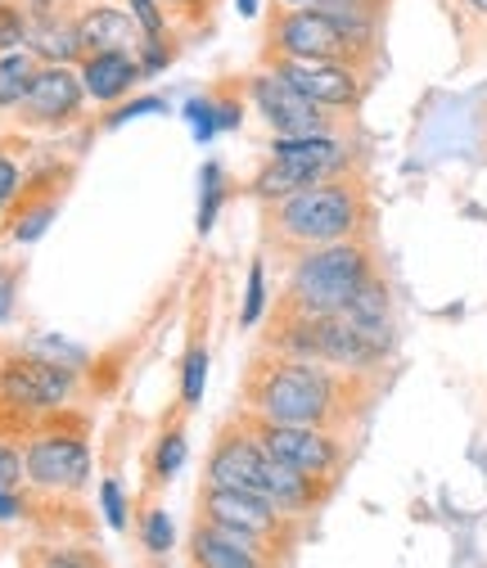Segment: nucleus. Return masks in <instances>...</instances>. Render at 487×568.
<instances>
[{
    "label": "nucleus",
    "instance_id": "12",
    "mask_svg": "<svg viewBox=\"0 0 487 568\" xmlns=\"http://www.w3.org/2000/svg\"><path fill=\"white\" fill-rule=\"evenodd\" d=\"M207 487H240V491H257L266 487V452L257 447V438L248 434V424L240 415H231L222 429H217V443L207 452Z\"/></svg>",
    "mask_w": 487,
    "mask_h": 568
},
{
    "label": "nucleus",
    "instance_id": "38",
    "mask_svg": "<svg viewBox=\"0 0 487 568\" xmlns=\"http://www.w3.org/2000/svg\"><path fill=\"white\" fill-rule=\"evenodd\" d=\"M281 6H312V0H281Z\"/></svg>",
    "mask_w": 487,
    "mask_h": 568
},
{
    "label": "nucleus",
    "instance_id": "36",
    "mask_svg": "<svg viewBox=\"0 0 487 568\" xmlns=\"http://www.w3.org/2000/svg\"><path fill=\"white\" fill-rule=\"evenodd\" d=\"M460 6H465V14H474V19L487 23V0H460Z\"/></svg>",
    "mask_w": 487,
    "mask_h": 568
},
{
    "label": "nucleus",
    "instance_id": "5",
    "mask_svg": "<svg viewBox=\"0 0 487 568\" xmlns=\"http://www.w3.org/2000/svg\"><path fill=\"white\" fill-rule=\"evenodd\" d=\"M347 172H357V145L343 131H334V135H275L248 194L257 203H275V199H290L307 185H321V181H334Z\"/></svg>",
    "mask_w": 487,
    "mask_h": 568
},
{
    "label": "nucleus",
    "instance_id": "23",
    "mask_svg": "<svg viewBox=\"0 0 487 568\" xmlns=\"http://www.w3.org/2000/svg\"><path fill=\"white\" fill-rule=\"evenodd\" d=\"M185 429L176 424V429H168L163 438H159V447H154V460H150V469H154V483H168L181 465H185Z\"/></svg>",
    "mask_w": 487,
    "mask_h": 568
},
{
    "label": "nucleus",
    "instance_id": "22",
    "mask_svg": "<svg viewBox=\"0 0 487 568\" xmlns=\"http://www.w3.org/2000/svg\"><path fill=\"white\" fill-rule=\"evenodd\" d=\"M159 6L168 10L176 32H203V28H213V14L222 0H159Z\"/></svg>",
    "mask_w": 487,
    "mask_h": 568
},
{
    "label": "nucleus",
    "instance_id": "30",
    "mask_svg": "<svg viewBox=\"0 0 487 568\" xmlns=\"http://www.w3.org/2000/svg\"><path fill=\"white\" fill-rule=\"evenodd\" d=\"M104 519L113 524V528H126V506H122V487H118V478H104Z\"/></svg>",
    "mask_w": 487,
    "mask_h": 568
},
{
    "label": "nucleus",
    "instance_id": "2",
    "mask_svg": "<svg viewBox=\"0 0 487 568\" xmlns=\"http://www.w3.org/2000/svg\"><path fill=\"white\" fill-rule=\"evenodd\" d=\"M375 203L357 172L307 185L290 199L262 203V244L266 253H281L294 262L307 248L343 244V240H371Z\"/></svg>",
    "mask_w": 487,
    "mask_h": 568
},
{
    "label": "nucleus",
    "instance_id": "20",
    "mask_svg": "<svg viewBox=\"0 0 487 568\" xmlns=\"http://www.w3.org/2000/svg\"><path fill=\"white\" fill-rule=\"evenodd\" d=\"M37 68L41 59L32 50H10V54H0V109H19L32 78H37Z\"/></svg>",
    "mask_w": 487,
    "mask_h": 568
},
{
    "label": "nucleus",
    "instance_id": "1",
    "mask_svg": "<svg viewBox=\"0 0 487 568\" xmlns=\"http://www.w3.org/2000/svg\"><path fill=\"white\" fill-rule=\"evenodd\" d=\"M375 388L379 384L371 375L257 347L240 379V410L275 424H307V429L347 434L371 410Z\"/></svg>",
    "mask_w": 487,
    "mask_h": 568
},
{
    "label": "nucleus",
    "instance_id": "13",
    "mask_svg": "<svg viewBox=\"0 0 487 568\" xmlns=\"http://www.w3.org/2000/svg\"><path fill=\"white\" fill-rule=\"evenodd\" d=\"M82 104H87V87H82L78 68L73 63H41L19 113L32 126H63V122L82 118Z\"/></svg>",
    "mask_w": 487,
    "mask_h": 568
},
{
    "label": "nucleus",
    "instance_id": "8",
    "mask_svg": "<svg viewBox=\"0 0 487 568\" xmlns=\"http://www.w3.org/2000/svg\"><path fill=\"white\" fill-rule=\"evenodd\" d=\"M248 434L257 438V447L281 460L290 469H303V474H316V478H334L343 474L347 465V434H329V429H307V424H275V419H262V415H248V410H235Z\"/></svg>",
    "mask_w": 487,
    "mask_h": 568
},
{
    "label": "nucleus",
    "instance_id": "7",
    "mask_svg": "<svg viewBox=\"0 0 487 568\" xmlns=\"http://www.w3.org/2000/svg\"><path fill=\"white\" fill-rule=\"evenodd\" d=\"M275 59H338L366 68V59L347 45V37L316 6H281V0L262 23V63Z\"/></svg>",
    "mask_w": 487,
    "mask_h": 568
},
{
    "label": "nucleus",
    "instance_id": "3",
    "mask_svg": "<svg viewBox=\"0 0 487 568\" xmlns=\"http://www.w3.org/2000/svg\"><path fill=\"white\" fill-rule=\"evenodd\" d=\"M393 329H371L353 316H271L262 329L257 347L285 352V357L303 362H325L338 371H357V375H379L384 362L393 357Z\"/></svg>",
    "mask_w": 487,
    "mask_h": 568
},
{
    "label": "nucleus",
    "instance_id": "26",
    "mask_svg": "<svg viewBox=\"0 0 487 568\" xmlns=\"http://www.w3.org/2000/svg\"><path fill=\"white\" fill-rule=\"evenodd\" d=\"M262 307H266V257H253V266H248V298H244L240 325L253 329L257 316H262Z\"/></svg>",
    "mask_w": 487,
    "mask_h": 568
},
{
    "label": "nucleus",
    "instance_id": "16",
    "mask_svg": "<svg viewBox=\"0 0 487 568\" xmlns=\"http://www.w3.org/2000/svg\"><path fill=\"white\" fill-rule=\"evenodd\" d=\"M190 564L194 568H275V559L253 550L244 537H235L226 528H213L203 519L190 532Z\"/></svg>",
    "mask_w": 487,
    "mask_h": 568
},
{
    "label": "nucleus",
    "instance_id": "17",
    "mask_svg": "<svg viewBox=\"0 0 487 568\" xmlns=\"http://www.w3.org/2000/svg\"><path fill=\"white\" fill-rule=\"evenodd\" d=\"M78 37H82V50L87 54H100V50H141L145 32L141 23L131 19V10L122 6H87L78 14Z\"/></svg>",
    "mask_w": 487,
    "mask_h": 568
},
{
    "label": "nucleus",
    "instance_id": "10",
    "mask_svg": "<svg viewBox=\"0 0 487 568\" xmlns=\"http://www.w3.org/2000/svg\"><path fill=\"white\" fill-rule=\"evenodd\" d=\"M271 73H281L294 91H303L312 104L321 109H334V113H353L362 100H366V68L357 63H338V59H275V63H262Z\"/></svg>",
    "mask_w": 487,
    "mask_h": 568
},
{
    "label": "nucleus",
    "instance_id": "34",
    "mask_svg": "<svg viewBox=\"0 0 487 568\" xmlns=\"http://www.w3.org/2000/svg\"><path fill=\"white\" fill-rule=\"evenodd\" d=\"M14 515H19L14 491H10V487H0V519H14Z\"/></svg>",
    "mask_w": 487,
    "mask_h": 568
},
{
    "label": "nucleus",
    "instance_id": "37",
    "mask_svg": "<svg viewBox=\"0 0 487 568\" xmlns=\"http://www.w3.org/2000/svg\"><path fill=\"white\" fill-rule=\"evenodd\" d=\"M235 10H240L244 19H253V14H257V0H240V6H235Z\"/></svg>",
    "mask_w": 487,
    "mask_h": 568
},
{
    "label": "nucleus",
    "instance_id": "4",
    "mask_svg": "<svg viewBox=\"0 0 487 568\" xmlns=\"http://www.w3.org/2000/svg\"><path fill=\"white\" fill-rule=\"evenodd\" d=\"M379 275L371 240H343L325 248H307L290 262V280L271 316H334L353 303L362 284Z\"/></svg>",
    "mask_w": 487,
    "mask_h": 568
},
{
    "label": "nucleus",
    "instance_id": "9",
    "mask_svg": "<svg viewBox=\"0 0 487 568\" xmlns=\"http://www.w3.org/2000/svg\"><path fill=\"white\" fill-rule=\"evenodd\" d=\"M248 104L257 109V118L275 131V135H334L338 131V113L312 104L303 91H294L281 73L257 68L253 78H244Z\"/></svg>",
    "mask_w": 487,
    "mask_h": 568
},
{
    "label": "nucleus",
    "instance_id": "18",
    "mask_svg": "<svg viewBox=\"0 0 487 568\" xmlns=\"http://www.w3.org/2000/svg\"><path fill=\"white\" fill-rule=\"evenodd\" d=\"M28 50L41 63H82V37H78V19L68 14H50V19H28Z\"/></svg>",
    "mask_w": 487,
    "mask_h": 568
},
{
    "label": "nucleus",
    "instance_id": "21",
    "mask_svg": "<svg viewBox=\"0 0 487 568\" xmlns=\"http://www.w3.org/2000/svg\"><path fill=\"white\" fill-rule=\"evenodd\" d=\"M203 384H207V343L194 334L181 357V406L185 410H194L203 402Z\"/></svg>",
    "mask_w": 487,
    "mask_h": 568
},
{
    "label": "nucleus",
    "instance_id": "27",
    "mask_svg": "<svg viewBox=\"0 0 487 568\" xmlns=\"http://www.w3.org/2000/svg\"><path fill=\"white\" fill-rule=\"evenodd\" d=\"M141 541H145L154 555H168V550H172L176 532H172V519H168V510L150 506V510L141 515Z\"/></svg>",
    "mask_w": 487,
    "mask_h": 568
},
{
    "label": "nucleus",
    "instance_id": "29",
    "mask_svg": "<svg viewBox=\"0 0 487 568\" xmlns=\"http://www.w3.org/2000/svg\"><path fill=\"white\" fill-rule=\"evenodd\" d=\"M203 185H207V194H203V212H199V231L207 235V226H213V217H217V194H222V172L213 163L203 168Z\"/></svg>",
    "mask_w": 487,
    "mask_h": 568
},
{
    "label": "nucleus",
    "instance_id": "19",
    "mask_svg": "<svg viewBox=\"0 0 487 568\" xmlns=\"http://www.w3.org/2000/svg\"><path fill=\"white\" fill-rule=\"evenodd\" d=\"M54 212H59V185H50L45 194H23V203H19V212H14L10 235H14L19 244L41 240V235H45V226L54 222Z\"/></svg>",
    "mask_w": 487,
    "mask_h": 568
},
{
    "label": "nucleus",
    "instance_id": "11",
    "mask_svg": "<svg viewBox=\"0 0 487 568\" xmlns=\"http://www.w3.org/2000/svg\"><path fill=\"white\" fill-rule=\"evenodd\" d=\"M0 397L19 410H54L73 397V371L23 352V357H10L0 366Z\"/></svg>",
    "mask_w": 487,
    "mask_h": 568
},
{
    "label": "nucleus",
    "instance_id": "25",
    "mask_svg": "<svg viewBox=\"0 0 487 568\" xmlns=\"http://www.w3.org/2000/svg\"><path fill=\"white\" fill-rule=\"evenodd\" d=\"M23 45H28V10L0 0V54L23 50Z\"/></svg>",
    "mask_w": 487,
    "mask_h": 568
},
{
    "label": "nucleus",
    "instance_id": "33",
    "mask_svg": "<svg viewBox=\"0 0 487 568\" xmlns=\"http://www.w3.org/2000/svg\"><path fill=\"white\" fill-rule=\"evenodd\" d=\"M14 194H19V168L10 159H0V207H6Z\"/></svg>",
    "mask_w": 487,
    "mask_h": 568
},
{
    "label": "nucleus",
    "instance_id": "24",
    "mask_svg": "<svg viewBox=\"0 0 487 568\" xmlns=\"http://www.w3.org/2000/svg\"><path fill=\"white\" fill-rule=\"evenodd\" d=\"M126 10L150 41H172L176 37V28H172V19H168V10L159 6V0H126Z\"/></svg>",
    "mask_w": 487,
    "mask_h": 568
},
{
    "label": "nucleus",
    "instance_id": "28",
    "mask_svg": "<svg viewBox=\"0 0 487 568\" xmlns=\"http://www.w3.org/2000/svg\"><path fill=\"white\" fill-rule=\"evenodd\" d=\"M28 568H104V564L87 550H41V555H32Z\"/></svg>",
    "mask_w": 487,
    "mask_h": 568
},
{
    "label": "nucleus",
    "instance_id": "6",
    "mask_svg": "<svg viewBox=\"0 0 487 568\" xmlns=\"http://www.w3.org/2000/svg\"><path fill=\"white\" fill-rule=\"evenodd\" d=\"M199 519L244 537L253 550H262L275 564H281V555L298 537V519H290L275 501H266V496L240 491V487H207L203 483V491H199Z\"/></svg>",
    "mask_w": 487,
    "mask_h": 568
},
{
    "label": "nucleus",
    "instance_id": "32",
    "mask_svg": "<svg viewBox=\"0 0 487 568\" xmlns=\"http://www.w3.org/2000/svg\"><path fill=\"white\" fill-rule=\"evenodd\" d=\"M28 6V19H50V14H68L73 0H23Z\"/></svg>",
    "mask_w": 487,
    "mask_h": 568
},
{
    "label": "nucleus",
    "instance_id": "15",
    "mask_svg": "<svg viewBox=\"0 0 487 568\" xmlns=\"http://www.w3.org/2000/svg\"><path fill=\"white\" fill-rule=\"evenodd\" d=\"M78 73H82V87L91 100L100 104H118L126 100L135 87L145 82V68L141 59H135L131 50H100V54H87L78 63Z\"/></svg>",
    "mask_w": 487,
    "mask_h": 568
},
{
    "label": "nucleus",
    "instance_id": "35",
    "mask_svg": "<svg viewBox=\"0 0 487 568\" xmlns=\"http://www.w3.org/2000/svg\"><path fill=\"white\" fill-rule=\"evenodd\" d=\"M10 303H14V284H10V280H0V321L10 316Z\"/></svg>",
    "mask_w": 487,
    "mask_h": 568
},
{
    "label": "nucleus",
    "instance_id": "31",
    "mask_svg": "<svg viewBox=\"0 0 487 568\" xmlns=\"http://www.w3.org/2000/svg\"><path fill=\"white\" fill-rule=\"evenodd\" d=\"M19 478H28L23 474V460H19V452H10L6 443H0V487H19Z\"/></svg>",
    "mask_w": 487,
    "mask_h": 568
},
{
    "label": "nucleus",
    "instance_id": "14",
    "mask_svg": "<svg viewBox=\"0 0 487 568\" xmlns=\"http://www.w3.org/2000/svg\"><path fill=\"white\" fill-rule=\"evenodd\" d=\"M23 474L50 491H78L91 478V447L78 434H37L23 456Z\"/></svg>",
    "mask_w": 487,
    "mask_h": 568
}]
</instances>
